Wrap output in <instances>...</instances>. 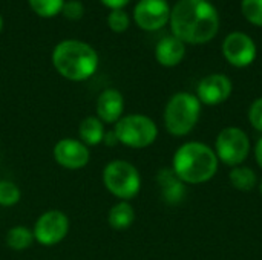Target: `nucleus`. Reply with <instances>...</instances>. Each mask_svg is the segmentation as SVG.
Returning a JSON list of instances; mask_svg holds the SVG:
<instances>
[{
  "label": "nucleus",
  "instance_id": "393cba45",
  "mask_svg": "<svg viewBox=\"0 0 262 260\" xmlns=\"http://www.w3.org/2000/svg\"><path fill=\"white\" fill-rule=\"evenodd\" d=\"M249 121L252 127L262 133V97L256 98L249 107Z\"/></svg>",
  "mask_w": 262,
  "mask_h": 260
},
{
  "label": "nucleus",
  "instance_id": "a211bd4d",
  "mask_svg": "<svg viewBox=\"0 0 262 260\" xmlns=\"http://www.w3.org/2000/svg\"><path fill=\"white\" fill-rule=\"evenodd\" d=\"M230 184L239 192H252L258 185V176L253 169L246 166L233 167L229 175Z\"/></svg>",
  "mask_w": 262,
  "mask_h": 260
},
{
  "label": "nucleus",
  "instance_id": "f3484780",
  "mask_svg": "<svg viewBox=\"0 0 262 260\" xmlns=\"http://www.w3.org/2000/svg\"><path fill=\"white\" fill-rule=\"evenodd\" d=\"M81 143L86 146H97L104 141V126L97 116H88L81 121L78 129Z\"/></svg>",
  "mask_w": 262,
  "mask_h": 260
},
{
  "label": "nucleus",
  "instance_id": "1a4fd4ad",
  "mask_svg": "<svg viewBox=\"0 0 262 260\" xmlns=\"http://www.w3.org/2000/svg\"><path fill=\"white\" fill-rule=\"evenodd\" d=\"M256 44L253 38L244 32H230L223 43L224 58L235 67H247L256 58Z\"/></svg>",
  "mask_w": 262,
  "mask_h": 260
},
{
  "label": "nucleus",
  "instance_id": "cd10ccee",
  "mask_svg": "<svg viewBox=\"0 0 262 260\" xmlns=\"http://www.w3.org/2000/svg\"><path fill=\"white\" fill-rule=\"evenodd\" d=\"M2 31H3V17L0 15V34H2Z\"/></svg>",
  "mask_w": 262,
  "mask_h": 260
},
{
  "label": "nucleus",
  "instance_id": "2eb2a0df",
  "mask_svg": "<svg viewBox=\"0 0 262 260\" xmlns=\"http://www.w3.org/2000/svg\"><path fill=\"white\" fill-rule=\"evenodd\" d=\"M158 184L161 188V195L164 198L166 202L169 204H178L183 201L184 195H186V188H184V182H181L177 175L173 173V170L166 169L161 170L158 175Z\"/></svg>",
  "mask_w": 262,
  "mask_h": 260
},
{
  "label": "nucleus",
  "instance_id": "f8f14e48",
  "mask_svg": "<svg viewBox=\"0 0 262 260\" xmlns=\"http://www.w3.org/2000/svg\"><path fill=\"white\" fill-rule=\"evenodd\" d=\"M89 156L91 153L88 146L78 139L64 138L60 139L54 147V158L57 164L69 170L83 169L89 162Z\"/></svg>",
  "mask_w": 262,
  "mask_h": 260
},
{
  "label": "nucleus",
  "instance_id": "39448f33",
  "mask_svg": "<svg viewBox=\"0 0 262 260\" xmlns=\"http://www.w3.org/2000/svg\"><path fill=\"white\" fill-rule=\"evenodd\" d=\"M114 135L123 146L130 149H146L157 141L158 127L149 116L134 113L121 116L115 123Z\"/></svg>",
  "mask_w": 262,
  "mask_h": 260
},
{
  "label": "nucleus",
  "instance_id": "c85d7f7f",
  "mask_svg": "<svg viewBox=\"0 0 262 260\" xmlns=\"http://www.w3.org/2000/svg\"><path fill=\"white\" fill-rule=\"evenodd\" d=\"M259 192H261V195H262V179H261V182H259Z\"/></svg>",
  "mask_w": 262,
  "mask_h": 260
},
{
  "label": "nucleus",
  "instance_id": "20e7f679",
  "mask_svg": "<svg viewBox=\"0 0 262 260\" xmlns=\"http://www.w3.org/2000/svg\"><path fill=\"white\" fill-rule=\"evenodd\" d=\"M201 115V103L196 95L189 92L175 93L166 104L164 109V126L172 136L189 135Z\"/></svg>",
  "mask_w": 262,
  "mask_h": 260
},
{
  "label": "nucleus",
  "instance_id": "b1692460",
  "mask_svg": "<svg viewBox=\"0 0 262 260\" xmlns=\"http://www.w3.org/2000/svg\"><path fill=\"white\" fill-rule=\"evenodd\" d=\"M61 14L66 20L78 21L84 15V5L80 0H66L63 5Z\"/></svg>",
  "mask_w": 262,
  "mask_h": 260
},
{
  "label": "nucleus",
  "instance_id": "a878e982",
  "mask_svg": "<svg viewBox=\"0 0 262 260\" xmlns=\"http://www.w3.org/2000/svg\"><path fill=\"white\" fill-rule=\"evenodd\" d=\"M100 2L112 11V9H123L130 0H100Z\"/></svg>",
  "mask_w": 262,
  "mask_h": 260
},
{
  "label": "nucleus",
  "instance_id": "f257e3e1",
  "mask_svg": "<svg viewBox=\"0 0 262 260\" xmlns=\"http://www.w3.org/2000/svg\"><path fill=\"white\" fill-rule=\"evenodd\" d=\"M170 28L184 44L210 41L220 29V14L209 0H180L170 11Z\"/></svg>",
  "mask_w": 262,
  "mask_h": 260
},
{
  "label": "nucleus",
  "instance_id": "5701e85b",
  "mask_svg": "<svg viewBox=\"0 0 262 260\" xmlns=\"http://www.w3.org/2000/svg\"><path fill=\"white\" fill-rule=\"evenodd\" d=\"M129 23L130 20L124 9H112L107 15V26L117 34L126 32L129 28Z\"/></svg>",
  "mask_w": 262,
  "mask_h": 260
},
{
  "label": "nucleus",
  "instance_id": "6ab92c4d",
  "mask_svg": "<svg viewBox=\"0 0 262 260\" xmlns=\"http://www.w3.org/2000/svg\"><path fill=\"white\" fill-rule=\"evenodd\" d=\"M34 242V233L26 227H14L6 234V244L11 250L23 251Z\"/></svg>",
  "mask_w": 262,
  "mask_h": 260
},
{
  "label": "nucleus",
  "instance_id": "ddd939ff",
  "mask_svg": "<svg viewBox=\"0 0 262 260\" xmlns=\"http://www.w3.org/2000/svg\"><path fill=\"white\" fill-rule=\"evenodd\" d=\"M124 112V98L117 89H104L97 100V118L101 123L114 124Z\"/></svg>",
  "mask_w": 262,
  "mask_h": 260
},
{
  "label": "nucleus",
  "instance_id": "4468645a",
  "mask_svg": "<svg viewBox=\"0 0 262 260\" xmlns=\"http://www.w3.org/2000/svg\"><path fill=\"white\" fill-rule=\"evenodd\" d=\"M186 55V44L175 35L161 38L155 46V58L164 67L178 66Z\"/></svg>",
  "mask_w": 262,
  "mask_h": 260
},
{
  "label": "nucleus",
  "instance_id": "f03ea898",
  "mask_svg": "<svg viewBox=\"0 0 262 260\" xmlns=\"http://www.w3.org/2000/svg\"><path fill=\"white\" fill-rule=\"evenodd\" d=\"M218 156L207 144L190 141L177 149L172 159V170L177 178L190 185L209 182L218 172Z\"/></svg>",
  "mask_w": 262,
  "mask_h": 260
},
{
  "label": "nucleus",
  "instance_id": "412c9836",
  "mask_svg": "<svg viewBox=\"0 0 262 260\" xmlns=\"http://www.w3.org/2000/svg\"><path fill=\"white\" fill-rule=\"evenodd\" d=\"M20 188L11 181H0V205L12 207L20 201Z\"/></svg>",
  "mask_w": 262,
  "mask_h": 260
},
{
  "label": "nucleus",
  "instance_id": "423d86ee",
  "mask_svg": "<svg viewBox=\"0 0 262 260\" xmlns=\"http://www.w3.org/2000/svg\"><path fill=\"white\" fill-rule=\"evenodd\" d=\"M103 182L107 192L120 201L134 199L141 188V178L137 167L123 159H115L104 167Z\"/></svg>",
  "mask_w": 262,
  "mask_h": 260
},
{
  "label": "nucleus",
  "instance_id": "7ed1b4c3",
  "mask_svg": "<svg viewBox=\"0 0 262 260\" xmlns=\"http://www.w3.org/2000/svg\"><path fill=\"white\" fill-rule=\"evenodd\" d=\"M52 64L66 80L84 81L91 78L98 67V54L86 41L63 40L52 51Z\"/></svg>",
  "mask_w": 262,
  "mask_h": 260
},
{
  "label": "nucleus",
  "instance_id": "bb28decb",
  "mask_svg": "<svg viewBox=\"0 0 262 260\" xmlns=\"http://www.w3.org/2000/svg\"><path fill=\"white\" fill-rule=\"evenodd\" d=\"M255 159H256L258 166L262 169V136L255 146Z\"/></svg>",
  "mask_w": 262,
  "mask_h": 260
},
{
  "label": "nucleus",
  "instance_id": "dca6fc26",
  "mask_svg": "<svg viewBox=\"0 0 262 260\" xmlns=\"http://www.w3.org/2000/svg\"><path fill=\"white\" fill-rule=\"evenodd\" d=\"M134 221H135V211L127 201H120L109 210L107 222L115 230H126L134 224Z\"/></svg>",
  "mask_w": 262,
  "mask_h": 260
},
{
  "label": "nucleus",
  "instance_id": "aec40b11",
  "mask_svg": "<svg viewBox=\"0 0 262 260\" xmlns=\"http://www.w3.org/2000/svg\"><path fill=\"white\" fill-rule=\"evenodd\" d=\"M28 2H29L31 9L37 15L43 18H51V17L61 14L63 5L66 0H28Z\"/></svg>",
  "mask_w": 262,
  "mask_h": 260
},
{
  "label": "nucleus",
  "instance_id": "6e6552de",
  "mask_svg": "<svg viewBox=\"0 0 262 260\" xmlns=\"http://www.w3.org/2000/svg\"><path fill=\"white\" fill-rule=\"evenodd\" d=\"M69 231V219L58 210H48L34 225V239L45 245L52 247L60 244Z\"/></svg>",
  "mask_w": 262,
  "mask_h": 260
},
{
  "label": "nucleus",
  "instance_id": "4be33fe9",
  "mask_svg": "<svg viewBox=\"0 0 262 260\" xmlns=\"http://www.w3.org/2000/svg\"><path fill=\"white\" fill-rule=\"evenodd\" d=\"M241 9L252 25L262 26V0H243Z\"/></svg>",
  "mask_w": 262,
  "mask_h": 260
},
{
  "label": "nucleus",
  "instance_id": "9d476101",
  "mask_svg": "<svg viewBox=\"0 0 262 260\" xmlns=\"http://www.w3.org/2000/svg\"><path fill=\"white\" fill-rule=\"evenodd\" d=\"M167 0H140L134 9L135 23L144 31H158L170 20Z\"/></svg>",
  "mask_w": 262,
  "mask_h": 260
},
{
  "label": "nucleus",
  "instance_id": "0eeeda50",
  "mask_svg": "<svg viewBox=\"0 0 262 260\" xmlns=\"http://www.w3.org/2000/svg\"><path fill=\"white\" fill-rule=\"evenodd\" d=\"M215 153L223 164L238 167L250 155V138L239 127H226L216 136Z\"/></svg>",
  "mask_w": 262,
  "mask_h": 260
},
{
  "label": "nucleus",
  "instance_id": "9b49d317",
  "mask_svg": "<svg viewBox=\"0 0 262 260\" xmlns=\"http://www.w3.org/2000/svg\"><path fill=\"white\" fill-rule=\"evenodd\" d=\"M233 84L232 80L224 74H212L204 77L196 89V98L201 104L218 106L229 100L232 95Z\"/></svg>",
  "mask_w": 262,
  "mask_h": 260
}]
</instances>
